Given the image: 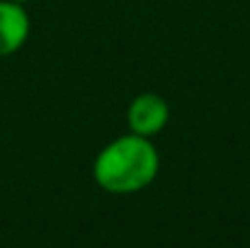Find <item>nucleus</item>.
I'll return each mask as SVG.
<instances>
[{
    "instance_id": "obj_4",
    "label": "nucleus",
    "mask_w": 250,
    "mask_h": 248,
    "mask_svg": "<svg viewBox=\"0 0 250 248\" xmlns=\"http://www.w3.org/2000/svg\"><path fill=\"white\" fill-rule=\"evenodd\" d=\"M13 2H20V4H24V2H29V0H13Z\"/></svg>"
},
{
    "instance_id": "obj_2",
    "label": "nucleus",
    "mask_w": 250,
    "mask_h": 248,
    "mask_svg": "<svg viewBox=\"0 0 250 248\" xmlns=\"http://www.w3.org/2000/svg\"><path fill=\"white\" fill-rule=\"evenodd\" d=\"M169 103L158 92H141L127 105V127L132 134L154 139L169 123Z\"/></svg>"
},
{
    "instance_id": "obj_1",
    "label": "nucleus",
    "mask_w": 250,
    "mask_h": 248,
    "mask_svg": "<svg viewBox=\"0 0 250 248\" xmlns=\"http://www.w3.org/2000/svg\"><path fill=\"white\" fill-rule=\"evenodd\" d=\"M160 171V154L151 139L138 134L117 136L99 149L92 163L97 187L112 196H132L147 189Z\"/></svg>"
},
{
    "instance_id": "obj_3",
    "label": "nucleus",
    "mask_w": 250,
    "mask_h": 248,
    "mask_svg": "<svg viewBox=\"0 0 250 248\" xmlns=\"http://www.w3.org/2000/svg\"><path fill=\"white\" fill-rule=\"evenodd\" d=\"M31 33V18L24 4L0 0V57H11L26 44Z\"/></svg>"
}]
</instances>
